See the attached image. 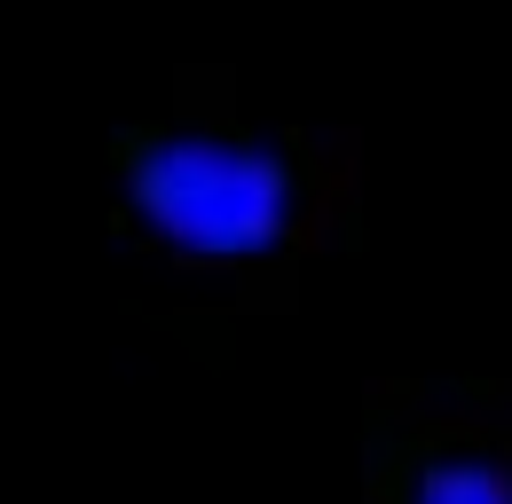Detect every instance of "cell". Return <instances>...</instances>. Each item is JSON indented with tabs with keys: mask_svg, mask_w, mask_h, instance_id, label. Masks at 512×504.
<instances>
[{
	"mask_svg": "<svg viewBox=\"0 0 512 504\" xmlns=\"http://www.w3.org/2000/svg\"><path fill=\"white\" fill-rule=\"evenodd\" d=\"M363 182V134L284 119L229 71H182L111 142V205L142 245L197 276H276L323 245Z\"/></svg>",
	"mask_w": 512,
	"mask_h": 504,
	"instance_id": "6da1fadb",
	"label": "cell"
},
{
	"mask_svg": "<svg viewBox=\"0 0 512 504\" xmlns=\"http://www.w3.org/2000/svg\"><path fill=\"white\" fill-rule=\"evenodd\" d=\"M355 504H512V386H371Z\"/></svg>",
	"mask_w": 512,
	"mask_h": 504,
	"instance_id": "7a4b0ae2",
	"label": "cell"
}]
</instances>
